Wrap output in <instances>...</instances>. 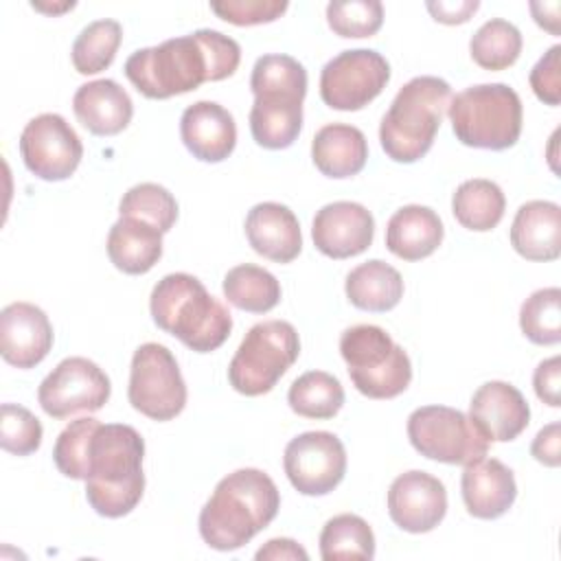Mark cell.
Wrapping results in <instances>:
<instances>
[{
	"instance_id": "6da1fadb",
	"label": "cell",
	"mask_w": 561,
	"mask_h": 561,
	"mask_svg": "<svg viewBox=\"0 0 561 561\" xmlns=\"http://www.w3.org/2000/svg\"><path fill=\"white\" fill-rule=\"evenodd\" d=\"M241 46L213 28H197L158 46L138 48L125 61V77L147 99H171L221 81L239 68Z\"/></svg>"
},
{
	"instance_id": "7a4b0ae2",
	"label": "cell",
	"mask_w": 561,
	"mask_h": 561,
	"mask_svg": "<svg viewBox=\"0 0 561 561\" xmlns=\"http://www.w3.org/2000/svg\"><path fill=\"white\" fill-rule=\"evenodd\" d=\"M280 508L274 480L261 469H237L221 478L199 511V535L215 550L245 546L272 524Z\"/></svg>"
},
{
	"instance_id": "3957f363",
	"label": "cell",
	"mask_w": 561,
	"mask_h": 561,
	"mask_svg": "<svg viewBox=\"0 0 561 561\" xmlns=\"http://www.w3.org/2000/svg\"><path fill=\"white\" fill-rule=\"evenodd\" d=\"M145 440L125 423H99L88 447L85 497L101 517L131 513L145 491Z\"/></svg>"
},
{
	"instance_id": "277c9868",
	"label": "cell",
	"mask_w": 561,
	"mask_h": 561,
	"mask_svg": "<svg viewBox=\"0 0 561 561\" xmlns=\"http://www.w3.org/2000/svg\"><path fill=\"white\" fill-rule=\"evenodd\" d=\"M254 103L250 131L263 149H287L302 129V101L307 94L305 66L280 53L256 59L250 75Z\"/></svg>"
},
{
	"instance_id": "5b68a950",
	"label": "cell",
	"mask_w": 561,
	"mask_h": 561,
	"mask_svg": "<svg viewBox=\"0 0 561 561\" xmlns=\"http://www.w3.org/2000/svg\"><path fill=\"white\" fill-rule=\"evenodd\" d=\"M153 322L195 353L217 351L232 331V316L199 278L186 272L162 276L151 289Z\"/></svg>"
},
{
	"instance_id": "8992f818",
	"label": "cell",
	"mask_w": 561,
	"mask_h": 561,
	"mask_svg": "<svg viewBox=\"0 0 561 561\" xmlns=\"http://www.w3.org/2000/svg\"><path fill=\"white\" fill-rule=\"evenodd\" d=\"M451 88L445 79L421 75L410 79L392 99L379 123V142L394 162H416L434 145Z\"/></svg>"
},
{
	"instance_id": "52a82bcc",
	"label": "cell",
	"mask_w": 561,
	"mask_h": 561,
	"mask_svg": "<svg viewBox=\"0 0 561 561\" xmlns=\"http://www.w3.org/2000/svg\"><path fill=\"white\" fill-rule=\"evenodd\" d=\"M456 138L476 149L502 151L513 147L522 134V99L506 83L469 85L447 105Z\"/></svg>"
},
{
	"instance_id": "ba28073f",
	"label": "cell",
	"mask_w": 561,
	"mask_h": 561,
	"mask_svg": "<svg viewBox=\"0 0 561 561\" xmlns=\"http://www.w3.org/2000/svg\"><path fill=\"white\" fill-rule=\"evenodd\" d=\"M340 353L353 386L368 399H394L412 381L408 353L377 324L348 327Z\"/></svg>"
},
{
	"instance_id": "9c48e42d",
	"label": "cell",
	"mask_w": 561,
	"mask_h": 561,
	"mask_svg": "<svg viewBox=\"0 0 561 561\" xmlns=\"http://www.w3.org/2000/svg\"><path fill=\"white\" fill-rule=\"evenodd\" d=\"M300 340L294 324L265 320L254 324L241 340L228 366L230 386L245 397L270 392L298 359Z\"/></svg>"
},
{
	"instance_id": "30bf717a",
	"label": "cell",
	"mask_w": 561,
	"mask_h": 561,
	"mask_svg": "<svg viewBox=\"0 0 561 561\" xmlns=\"http://www.w3.org/2000/svg\"><path fill=\"white\" fill-rule=\"evenodd\" d=\"M408 438L421 456L445 465L465 467L489 451V440L476 430L471 419L447 405L416 408L408 416Z\"/></svg>"
},
{
	"instance_id": "8fae6325",
	"label": "cell",
	"mask_w": 561,
	"mask_h": 561,
	"mask_svg": "<svg viewBox=\"0 0 561 561\" xmlns=\"http://www.w3.org/2000/svg\"><path fill=\"white\" fill-rule=\"evenodd\" d=\"M127 397L134 410L153 421H171L184 410L186 383L167 346L147 342L134 351Z\"/></svg>"
},
{
	"instance_id": "7c38bea8",
	"label": "cell",
	"mask_w": 561,
	"mask_h": 561,
	"mask_svg": "<svg viewBox=\"0 0 561 561\" xmlns=\"http://www.w3.org/2000/svg\"><path fill=\"white\" fill-rule=\"evenodd\" d=\"M390 81V64L373 48L342 50L320 72V96L331 110L357 112Z\"/></svg>"
},
{
	"instance_id": "4fadbf2b",
	"label": "cell",
	"mask_w": 561,
	"mask_h": 561,
	"mask_svg": "<svg viewBox=\"0 0 561 561\" xmlns=\"http://www.w3.org/2000/svg\"><path fill=\"white\" fill-rule=\"evenodd\" d=\"M112 392L110 377L88 357L61 359L39 383L37 401L53 419L101 410Z\"/></svg>"
},
{
	"instance_id": "5bb4252c",
	"label": "cell",
	"mask_w": 561,
	"mask_h": 561,
	"mask_svg": "<svg viewBox=\"0 0 561 561\" xmlns=\"http://www.w3.org/2000/svg\"><path fill=\"white\" fill-rule=\"evenodd\" d=\"M20 156L33 175L46 182H59L77 171L83 158V145L64 116L46 112L24 125Z\"/></svg>"
},
{
	"instance_id": "9a60e30c",
	"label": "cell",
	"mask_w": 561,
	"mask_h": 561,
	"mask_svg": "<svg viewBox=\"0 0 561 561\" xmlns=\"http://www.w3.org/2000/svg\"><path fill=\"white\" fill-rule=\"evenodd\" d=\"M283 469L298 493L327 495L344 480L346 449L331 432H305L287 443Z\"/></svg>"
},
{
	"instance_id": "2e32d148",
	"label": "cell",
	"mask_w": 561,
	"mask_h": 561,
	"mask_svg": "<svg viewBox=\"0 0 561 561\" xmlns=\"http://www.w3.org/2000/svg\"><path fill=\"white\" fill-rule=\"evenodd\" d=\"M388 515L405 533H430L447 513L445 484L427 471H405L388 489Z\"/></svg>"
},
{
	"instance_id": "e0dca14e",
	"label": "cell",
	"mask_w": 561,
	"mask_h": 561,
	"mask_svg": "<svg viewBox=\"0 0 561 561\" xmlns=\"http://www.w3.org/2000/svg\"><path fill=\"white\" fill-rule=\"evenodd\" d=\"M318 252L329 259H351L366 252L375 237L370 210L357 202H331L322 206L311 224Z\"/></svg>"
},
{
	"instance_id": "ac0fdd59",
	"label": "cell",
	"mask_w": 561,
	"mask_h": 561,
	"mask_svg": "<svg viewBox=\"0 0 561 561\" xmlns=\"http://www.w3.org/2000/svg\"><path fill=\"white\" fill-rule=\"evenodd\" d=\"M53 348V324L33 302H11L0 311V355L15 368H33Z\"/></svg>"
},
{
	"instance_id": "d6986e66",
	"label": "cell",
	"mask_w": 561,
	"mask_h": 561,
	"mask_svg": "<svg viewBox=\"0 0 561 561\" xmlns=\"http://www.w3.org/2000/svg\"><path fill=\"white\" fill-rule=\"evenodd\" d=\"M469 419L489 443H508L528 427L530 408L513 383L486 381L471 397Z\"/></svg>"
},
{
	"instance_id": "ffe728a7",
	"label": "cell",
	"mask_w": 561,
	"mask_h": 561,
	"mask_svg": "<svg viewBox=\"0 0 561 561\" xmlns=\"http://www.w3.org/2000/svg\"><path fill=\"white\" fill-rule=\"evenodd\" d=\"M180 136L193 158L202 162L226 160L237 145L232 114L215 101H197L182 112Z\"/></svg>"
},
{
	"instance_id": "44dd1931",
	"label": "cell",
	"mask_w": 561,
	"mask_h": 561,
	"mask_svg": "<svg viewBox=\"0 0 561 561\" xmlns=\"http://www.w3.org/2000/svg\"><path fill=\"white\" fill-rule=\"evenodd\" d=\"M460 493L469 515L478 519L502 517L517 497L513 471L497 458H480L465 465Z\"/></svg>"
},
{
	"instance_id": "7402d4cb",
	"label": "cell",
	"mask_w": 561,
	"mask_h": 561,
	"mask_svg": "<svg viewBox=\"0 0 561 561\" xmlns=\"http://www.w3.org/2000/svg\"><path fill=\"white\" fill-rule=\"evenodd\" d=\"M245 237L256 254L274 263H289L302 250L298 217L278 202H261L248 210Z\"/></svg>"
},
{
	"instance_id": "603a6c76",
	"label": "cell",
	"mask_w": 561,
	"mask_h": 561,
	"mask_svg": "<svg viewBox=\"0 0 561 561\" xmlns=\"http://www.w3.org/2000/svg\"><path fill=\"white\" fill-rule=\"evenodd\" d=\"M511 245L528 261H554L561 254V208L548 199L522 204L511 224Z\"/></svg>"
},
{
	"instance_id": "cb8c5ba5",
	"label": "cell",
	"mask_w": 561,
	"mask_h": 561,
	"mask_svg": "<svg viewBox=\"0 0 561 561\" xmlns=\"http://www.w3.org/2000/svg\"><path fill=\"white\" fill-rule=\"evenodd\" d=\"M77 121L94 136L121 134L131 116L134 103L114 79H96L79 85L72 96Z\"/></svg>"
},
{
	"instance_id": "d4e9b609",
	"label": "cell",
	"mask_w": 561,
	"mask_h": 561,
	"mask_svg": "<svg viewBox=\"0 0 561 561\" xmlns=\"http://www.w3.org/2000/svg\"><path fill=\"white\" fill-rule=\"evenodd\" d=\"M445 228L440 217L421 204L399 208L386 226V248L403 261H421L438 250Z\"/></svg>"
},
{
	"instance_id": "484cf974",
	"label": "cell",
	"mask_w": 561,
	"mask_h": 561,
	"mask_svg": "<svg viewBox=\"0 0 561 561\" xmlns=\"http://www.w3.org/2000/svg\"><path fill=\"white\" fill-rule=\"evenodd\" d=\"M311 160L327 178H353L368 160V142L362 129L346 123L320 127L311 140Z\"/></svg>"
},
{
	"instance_id": "4316f807",
	"label": "cell",
	"mask_w": 561,
	"mask_h": 561,
	"mask_svg": "<svg viewBox=\"0 0 561 561\" xmlns=\"http://www.w3.org/2000/svg\"><path fill=\"white\" fill-rule=\"evenodd\" d=\"M107 256L125 274H147L162 256V232L136 217H121L107 234Z\"/></svg>"
},
{
	"instance_id": "83f0119b",
	"label": "cell",
	"mask_w": 561,
	"mask_h": 561,
	"mask_svg": "<svg viewBox=\"0 0 561 561\" xmlns=\"http://www.w3.org/2000/svg\"><path fill=\"white\" fill-rule=\"evenodd\" d=\"M344 291L353 307L383 313L394 309L403 298V278L386 261L370 259L346 274Z\"/></svg>"
},
{
	"instance_id": "f1b7e54d",
	"label": "cell",
	"mask_w": 561,
	"mask_h": 561,
	"mask_svg": "<svg viewBox=\"0 0 561 561\" xmlns=\"http://www.w3.org/2000/svg\"><path fill=\"white\" fill-rule=\"evenodd\" d=\"M506 210V197L502 188L484 178L465 180L454 197H451V213L456 221L473 232L493 230Z\"/></svg>"
},
{
	"instance_id": "f546056e",
	"label": "cell",
	"mask_w": 561,
	"mask_h": 561,
	"mask_svg": "<svg viewBox=\"0 0 561 561\" xmlns=\"http://www.w3.org/2000/svg\"><path fill=\"white\" fill-rule=\"evenodd\" d=\"M226 300L248 313H267L280 302V283L259 265L241 263L226 272L221 283Z\"/></svg>"
},
{
	"instance_id": "4dcf8cb0",
	"label": "cell",
	"mask_w": 561,
	"mask_h": 561,
	"mask_svg": "<svg viewBox=\"0 0 561 561\" xmlns=\"http://www.w3.org/2000/svg\"><path fill=\"white\" fill-rule=\"evenodd\" d=\"M289 408L305 419H333L344 405V388L337 377L324 370L302 373L287 392Z\"/></svg>"
},
{
	"instance_id": "1f68e13d",
	"label": "cell",
	"mask_w": 561,
	"mask_h": 561,
	"mask_svg": "<svg viewBox=\"0 0 561 561\" xmlns=\"http://www.w3.org/2000/svg\"><path fill=\"white\" fill-rule=\"evenodd\" d=\"M320 557L324 561L337 559H373L375 535L366 519L353 513L331 517L320 533Z\"/></svg>"
},
{
	"instance_id": "d6a6232c",
	"label": "cell",
	"mask_w": 561,
	"mask_h": 561,
	"mask_svg": "<svg viewBox=\"0 0 561 561\" xmlns=\"http://www.w3.org/2000/svg\"><path fill=\"white\" fill-rule=\"evenodd\" d=\"M522 33L515 24L502 18L486 20L471 37V59L484 70H506L522 53Z\"/></svg>"
},
{
	"instance_id": "836d02e7",
	"label": "cell",
	"mask_w": 561,
	"mask_h": 561,
	"mask_svg": "<svg viewBox=\"0 0 561 561\" xmlns=\"http://www.w3.org/2000/svg\"><path fill=\"white\" fill-rule=\"evenodd\" d=\"M123 39V28L116 20H94L77 35L70 59L79 75H96L112 66Z\"/></svg>"
},
{
	"instance_id": "e575fe53",
	"label": "cell",
	"mask_w": 561,
	"mask_h": 561,
	"mask_svg": "<svg viewBox=\"0 0 561 561\" xmlns=\"http://www.w3.org/2000/svg\"><path fill=\"white\" fill-rule=\"evenodd\" d=\"M522 333L539 346L561 342V289L543 287L533 291L519 309Z\"/></svg>"
},
{
	"instance_id": "d590c367",
	"label": "cell",
	"mask_w": 561,
	"mask_h": 561,
	"mask_svg": "<svg viewBox=\"0 0 561 561\" xmlns=\"http://www.w3.org/2000/svg\"><path fill=\"white\" fill-rule=\"evenodd\" d=\"M121 217H136L156 226L162 234L169 232L178 219L175 197L156 182H142L131 186L118 204Z\"/></svg>"
},
{
	"instance_id": "8d00e7d4",
	"label": "cell",
	"mask_w": 561,
	"mask_h": 561,
	"mask_svg": "<svg viewBox=\"0 0 561 561\" xmlns=\"http://www.w3.org/2000/svg\"><path fill=\"white\" fill-rule=\"evenodd\" d=\"M329 28L340 37H370L383 24L379 0H333L327 4Z\"/></svg>"
},
{
	"instance_id": "74e56055",
	"label": "cell",
	"mask_w": 561,
	"mask_h": 561,
	"mask_svg": "<svg viewBox=\"0 0 561 561\" xmlns=\"http://www.w3.org/2000/svg\"><path fill=\"white\" fill-rule=\"evenodd\" d=\"M99 421L92 416H81L70 421L55 440L53 460L57 469L72 480H85L88 473V447L92 432L96 430Z\"/></svg>"
},
{
	"instance_id": "f35d334b",
	"label": "cell",
	"mask_w": 561,
	"mask_h": 561,
	"mask_svg": "<svg viewBox=\"0 0 561 561\" xmlns=\"http://www.w3.org/2000/svg\"><path fill=\"white\" fill-rule=\"evenodd\" d=\"M42 423L24 405L2 403L0 408V445L15 456L35 454L42 445Z\"/></svg>"
},
{
	"instance_id": "ab89813d",
	"label": "cell",
	"mask_w": 561,
	"mask_h": 561,
	"mask_svg": "<svg viewBox=\"0 0 561 561\" xmlns=\"http://www.w3.org/2000/svg\"><path fill=\"white\" fill-rule=\"evenodd\" d=\"M287 0H219L210 9L234 26H254L278 20L287 11Z\"/></svg>"
},
{
	"instance_id": "60d3db41",
	"label": "cell",
	"mask_w": 561,
	"mask_h": 561,
	"mask_svg": "<svg viewBox=\"0 0 561 561\" xmlns=\"http://www.w3.org/2000/svg\"><path fill=\"white\" fill-rule=\"evenodd\" d=\"M530 88L535 96L546 105L561 103V46L554 44L530 70Z\"/></svg>"
},
{
	"instance_id": "b9f144b4",
	"label": "cell",
	"mask_w": 561,
	"mask_h": 561,
	"mask_svg": "<svg viewBox=\"0 0 561 561\" xmlns=\"http://www.w3.org/2000/svg\"><path fill=\"white\" fill-rule=\"evenodd\" d=\"M533 386H535V394L548 403L550 408H559L561 405V357H548L543 359L533 375Z\"/></svg>"
},
{
	"instance_id": "7bdbcfd3",
	"label": "cell",
	"mask_w": 561,
	"mask_h": 561,
	"mask_svg": "<svg viewBox=\"0 0 561 561\" xmlns=\"http://www.w3.org/2000/svg\"><path fill=\"white\" fill-rule=\"evenodd\" d=\"M561 423L552 421L546 427H541L530 445V454L537 462L546 467H559L561 462V451H559V440H561Z\"/></svg>"
},
{
	"instance_id": "ee69618b",
	"label": "cell",
	"mask_w": 561,
	"mask_h": 561,
	"mask_svg": "<svg viewBox=\"0 0 561 561\" xmlns=\"http://www.w3.org/2000/svg\"><path fill=\"white\" fill-rule=\"evenodd\" d=\"M480 2L478 0H458V2H427V11L432 18L440 24H465L476 11Z\"/></svg>"
},
{
	"instance_id": "f6af8a7d",
	"label": "cell",
	"mask_w": 561,
	"mask_h": 561,
	"mask_svg": "<svg viewBox=\"0 0 561 561\" xmlns=\"http://www.w3.org/2000/svg\"><path fill=\"white\" fill-rule=\"evenodd\" d=\"M256 561H278V559H294V561H307L309 554L302 546H298L294 539H287V537H276V539H270L263 548L256 550Z\"/></svg>"
},
{
	"instance_id": "bcb514c9",
	"label": "cell",
	"mask_w": 561,
	"mask_h": 561,
	"mask_svg": "<svg viewBox=\"0 0 561 561\" xmlns=\"http://www.w3.org/2000/svg\"><path fill=\"white\" fill-rule=\"evenodd\" d=\"M530 11L541 28H546L552 35H559V2H530Z\"/></svg>"
},
{
	"instance_id": "7dc6e473",
	"label": "cell",
	"mask_w": 561,
	"mask_h": 561,
	"mask_svg": "<svg viewBox=\"0 0 561 561\" xmlns=\"http://www.w3.org/2000/svg\"><path fill=\"white\" fill-rule=\"evenodd\" d=\"M31 7H33V9H37V11H46V13H61V11H66V9H72V7H75V2H64L61 7H57V4H42V2H33Z\"/></svg>"
}]
</instances>
